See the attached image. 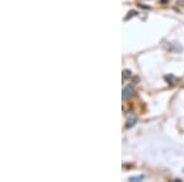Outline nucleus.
I'll return each mask as SVG.
<instances>
[{
  "label": "nucleus",
  "mask_w": 184,
  "mask_h": 182,
  "mask_svg": "<svg viewBox=\"0 0 184 182\" xmlns=\"http://www.w3.org/2000/svg\"><path fill=\"white\" fill-rule=\"evenodd\" d=\"M133 92H134L133 87L128 86V87H125V89H124V91H123V97H124V98H127L129 95H133Z\"/></svg>",
  "instance_id": "1"
},
{
  "label": "nucleus",
  "mask_w": 184,
  "mask_h": 182,
  "mask_svg": "<svg viewBox=\"0 0 184 182\" xmlns=\"http://www.w3.org/2000/svg\"><path fill=\"white\" fill-rule=\"evenodd\" d=\"M135 121H136L135 118H132V119H130V118H129V119H128V123H127V127H128V128H130V127H133V126L135 124Z\"/></svg>",
  "instance_id": "2"
},
{
  "label": "nucleus",
  "mask_w": 184,
  "mask_h": 182,
  "mask_svg": "<svg viewBox=\"0 0 184 182\" xmlns=\"http://www.w3.org/2000/svg\"><path fill=\"white\" fill-rule=\"evenodd\" d=\"M129 75H130V72H129V70H124V74H123L124 78H127V76H129Z\"/></svg>",
  "instance_id": "3"
},
{
  "label": "nucleus",
  "mask_w": 184,
  "mask_h": 182,
  "mask_svg": "<svg viewBox=\"0 0 184 182\" xmlns=\"http://www.w3.org/2000/svg\"><path fill=\"white\" fill-rule=\"evenodd\" d=\"M132 181H138V180H142V176H138V177H132Z\"/></svg>",
  "instance_id": "4"
}]
</instances>
